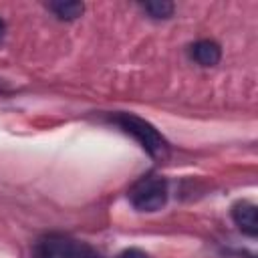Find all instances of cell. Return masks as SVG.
Wrapping results in <instances>:
<instances>
[{
	"mask_svg": "<svg viewBox=\"0 0 258 258\" xmlns=\"http://www.w3.org/2000/svg\"><path fill=\"white\" fill-rule=\"evenodd\" d=\"M113 121L121 127L123 133L131 135L151 159L165 161L169 157V143H167V139L147 119H143V117H139L135 113L121 111V113L113 115Z\"/></svg>",
	"mask_w": 258,
	"mask_h": 258,
	"instance_id": "cell-1",
	"label": "cell"
},
{
	"mask_svg": "<svg viewBox=\"0 0 258 258\" xmlns=\"http://www.w3.org/2000/svg\"><path fill=\"white\" fill-rule=\"evenodd\" d=\"M32 258H103V256L97 248H93L83 240L64 234H46L34 242Z\"/></svg>",
	"mask_w": 258,
	"mask_h": 258,
	"instance_id": "cell-2",
	"label": "cell"
},
{
	"mask_svg": "<svg viewBox=\"0 0 258 258\" xmlns=\"http://www.w3.org/2000/svg\"><path fill=\"white\" fill-rule=\"evenodd\" d=\"M129 204L137 210V212H145V214H153L159 212L169 198V189H167V181L161 175L155 173H147L141 175L127 191Z\"/></svg>",
	"mask_w": 258,
	"mask_h": 258,
	"instance_id": "cell-3",
	"label": "cell"
},
{
	"mask_svg": "<svg viewBox=\"0 0 258 258\" xmlns=\"http://www.w3.org/2000/svg\"><path fill=\"white\" fill-rule=\"evenodd\" d=\"M232 220L242 234L248 238L258 236V208L248 200H240L232 206Z\"/></svg>",
	"mask_w": 258,
	"mask_h": 258,
	"instance_id": "cell-4",
	"label": "cell"
},
{
	"mask_svg": "<svg viewBox=\"0 0 258 258\" xmlns=\"http://www.w3.org/2000/svg\"><path fill=\"white\" fill-rule=\"evenodd\" d=\"M189 56L200 64V67H216L222 58V48L216 40L210 38H202L196 40L189 46Z\"/></svg>",
	"mask_w": 258,
	"mask_h": 258,
	"instance_id": "cell-5",
	"label": "cell"
},
{
	"mask_svg": "<svg viewBox=\"0 0 258 258\" xmlns=\"http://www.w3.org/2000/svg\"><path fill=\"white\" fill-rule=\"evenodd\" d=\"M46 8L58 18V20H77L83 12H85V4L79 0H56V2H48Z\"/></svg>",
	"mask_w": 258,
	"mask_h": 258,
	"instance_id": "cell-6",
	"label": "cell"
},
{
	"mask_svg": "<svg viewBox=\"0 0 258 258\" xmlns=\"http://www.w3.org/2000/svg\"><path fill=\"white\" fill-rule=\"evenodd\" d=\"M141 8L153 20H167V18H171V14L175 10V4L169 2V0H147V2L141 4Z\"/></svg>",
	"mask_w": 258,
	"mask_h": 258,
	"instance_id": "cell-7",
	"label": "cell"
},
{
	"mask_svg": "<svg viewBox=\"0 0 258 258\" xmlns=\"http://www.w3.org/2000/svg\"><path fill=\"white\" fill-rule=\"evenodd\" d=\"M117 258H151V256L141 248H125L123 252H119Z\"/></svg>",
	"mask_w": 258,
	"mask_h": 258,
	"instance_id": "cell-8",
	"label": "cell"
},
{
	"mask_svg": "<svg viewBox=\"0 0 258 258\" xmlns=\"http://www.w3.org/2000/svg\"><path fill=\"white\" fill-rule=\"evenodd\" d=\"M4 32H6V22H4L2 18H0V38L4 36Z\"/></svg>",
	"mask_w": 258,
	"mask_h": 258,
	"instance_id": "cell-9",
	"label": "cell"
}]
</instances>
